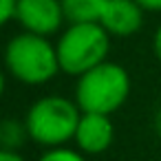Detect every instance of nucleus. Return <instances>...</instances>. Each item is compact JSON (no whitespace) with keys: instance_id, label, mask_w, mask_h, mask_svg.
<instances>
[{"instance_id":"1","label":"nucleus","mask_w":161,"mask_h":161,"mask_svg":"<svg viewBox=\"0 0 161 161\" xmlns=\"http://www.w3.org/2000/svg\"><path fill=\"white\" fill-rule=\"evenodd\" d=\"M5 69L16 82L27 86H42L51 82L58 73H62L58 49L51 38L29 31H22L7 42Z\"/></svg>"},{"instance_id":"2","label":"nucleus","mask_w":161,"mask_h":161,"mask_svg":"<svg viewBox=\"0 0 161 161\" xmlns=\"http://www.w3.org/2000/svg\"><path fill=\"white\" fill-rule=\"evenodd\" d=\"M130 91H132L130 73L121 64L106 60L99 66L77 77L73 99L77 102L82 113L113 115L128 102Z\"/></svg>"},{"instance_id":"3","label":"nucleus","mask_w":161,"mask_h":161,"mask_svg":"<svg viewBox=\"0 0 161 161\" xmlns=\"http://www.w3.org/2000/svg\"><path fill=\"white\" fill-rule=\"evenodd\" d=\"M80 119L82 108L77 106L75 99H69L64 95L40 97L29 106L25 115L29 139L42 146L44 150L69 146V141H73L75 137Z\"/></svg>"},{"instance_id":"4","label":"nucleus","mask_w":161,"mask_h":161,"mask_svg":"<svg viewBox=\"0 0 161 161\" xmlns=\"http://www.w3.org/2000/svg\"><path fill=\"white\" fill-rule=\"evenodd\" d=\"M110 36L99 22H71L58 36L55 49L60 69L66 75L80 77L86 71L108 60Z\"/></svg>"},{"instance_id":"5","label":"nucleus","mask_w":161,"mask_h":161,"mask_svg":"<svg viewBox=\"0 0 161 161\" xmlns=\"http://www.w3.org/2000/svg\"><path fill=\"white\" fill-rule=\"evenodd\" d=\"M16 22L22 31L44 38L62 33V25L66 22L62 0H20Z\"/></svg>"},{"instance_id":"6","label":"nucleus","mask_w":161,"mask_h":161,"mask_svg":"<svg viewBox=\"0 0 161 161\" xmlns=\"http://www.w3.org/2000/svg\"><path fill=\"white\" fill-rule=\"evenodd\" d=\"M73 141H75V148L86 157L104 154L115 141V126L110 121V115L82 113Z\"/></svg>"},{"instance_id":"7","label":"nucleus","mask_w":161,"mask_h":161,"mask_svg":"<svg viewBox=\"0 0 161 161\" xmlns=\"http://www.w3.org/2000/svg\"><path fill=\"white\" fill-rule=\"evenodd\" d=\"M146 9L137 0H108L99 25L110 38H132L143 27Z\"/></svg>"},{"instance_id":"8","label":"nucleus","mask_w":161,"mask_h":161,"mask_svg":"<svg viewBox=\"0 0 161 161\" xmlns=\"http://www.w3.org/2000/svg\"><path fill=\"white\" fill-rule=\"evenodd\" d=\"M108 0H62L66 22H99Z\"/></svg>"},{"instance_id":"9","label":"nucleus","mask_w":161,"mask_h":161,"mask_svg":"<svg viewBox=\"0 0 161 161\" xmlns=\"http://www.w3.org/2000/svg\"><path fill=\"white\" fill-rule=\"evenodd\" d=\"M29 139V130L25 119H5L0 124V143H3V150H20Z\"/></svg>"},{"instance_id":"10","label":"nucleus","mask_w":161,"mask_h":161,"mask_svg":"<svg viewBox=\"0 0 161 161\" xmlns=\"http://www.w3.org/2000/svg\"><path fill=\"white\" fill-rule=\"evenodd\" d=\"M38 161H88V157H86L84 152H80L77 148L60 146V148H49V150H44Z\"/></svg>"},{"instance_id":"11","label":"nucleus","mask_w":161,"mask_h":161,"mask_svg":"<svg viewBox=\"0 0 161 161\" xmlns=\"http://www.w3.org/2000/svg\"><path fill=\"white\" fill-rule=\"evenodd\" d=\"M18 3L20 0H0V22L9 25L18 16Z\"/></svg>"},{"instance_id":"12","label":"nucleus","mask_w":161,"mask_h":161,"mask_svg":"<svg viewBox=\"0 0 161 161\" xmlns=\"http://www.w3.org/2000/svg\"><path fill=\"white\" fill-rule=\"evenodd\" d=\"M152 53H154V58L161 62V25L157 27V31H154V36H152Z\"/></svg>"},{"instance_id":"13","label":"nucleus","mask_w":161,"mask_h":161,"mask_svg":"<svg viewBox=\"0 0 161 161\" xmlns=\"http://www.w3.org/2000/svg\"><path fill=\"white\" fill-rule=\"evenodd\" d=\"M0 161H27L18 150H0Z\"/></svg>"},{"instance_id":"14","label":"nucleus","mask_w":161,"mask_h":161,"mask_svg":"<svg viewBox=\"0 0 161 161\" xmlns=\"http://www.w3.org/2000/svg\"><path fill=\"white\" fill-rule=\"evenodd\" d=\"M137 3L146 9V11H152V14H161V0H137Z\"/></svg>"},{"instance_id":"15","label":"nucleus","mask_w":161,"mask_h":161,"mask_svg":"<svg viewBox=\"0 0 161 161\" xmlns=\"http://www.w3.org/2000/svg\"><path fill=\"white\" fill-rule=\"evenodd\" d=\"M154 130H157V135L161 137V110H159L157 117H154Z\"/></svg>"}]
</instances>
